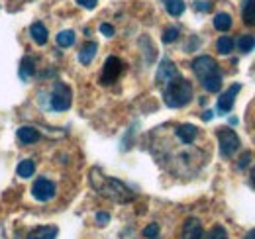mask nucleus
I'll use <instances>...</instances> for the list:
<instances>
[{
    "instance_id": "nucleus-1",
    "label": "nucleus",
    "mask_w": 255,
    "mask_h": 239,
    "mask_svg": "<svg viewBox=\"0 0 255 239\" xmlns=\"http://www.w3.org/2000/svg\"><path fill=\"white\" fill-rule=\"evenodd\" d=\"M89 180H91L93 188H95L98 194H102V196H106V198H110V200H114V202L126 204V202H131V200L135 198V194L128 188L122 180L114 179V177H106V175H102L98 169H93V171H91Z\"/></svg>"
},
{
    "instance_id": "nucleus-2",
    "label": "nucleus",
    "mask_w": 255,
    "mask_h": 239,
    "mask_svg": "<svg viewBox=\"0 0 255 239\" xmlns=\"http://www.w3.org/2000/svg\"><path fill=\"white\" fill-rule=\"evenodd\" d=\"M192 71L200 79L202 87L208 92H218L222 89V73L218 69V63L210 55H200L192 61Z\"/></svg>"
},
{
    "instance_id": "nucleus-3",
    "label": "nucleus",
    "mask_w": 255,
    "mask_h": 239,
    "mask_svg": "<svg viewBox=\"0 0 255 239\" xmlns=\"http://www.w3.org/2000/svg\"><path fill=\"white\" fill-rule=\"evenodd\" d=\"M163 98H165V104L169 108H183L191 102L192 98V85L187 79H173L171 83H167L165 92H163Z\"/></svg>"
},
{
    "instance_id": "nucleus-4",
    "label": "nucleus",
    "mask_w": 255,
    "mask_h": 239,
    "mask_svg": "<svg viewBox=\"0 0 255 239\" xmlns=\"http://www.w3.org/2000/svg\"><path fill=\"white\" fill-rule=\"evenodd\" d=\"M71 89L65 85V83H55V87L51 90V108L57 110V112H65L71 108Z\"/></svg>"
},
{
    "instance_id": "nucleus-5",
    "label": "nucleus",
    "mask_w": 255,
    "mask_h": 239,
    "mask_svg": "<svg viewBox=\"0 0 255 239\" xmlns=\"http://www.w3.org/2000/svg\"><path fill=\"white\" fill-rule=\"evenodd\" d=\"M218 143H220V151L224 157H230L240 149V137L230 127H218Z\"/></svg>"
},
{
    "instance_id": "nucleus-6",
    "label": "nucleus",
    "mask_w": 255,
    "mask_h": 239,
    "mask_svg": "<svg viewBox=\"0 0 255 239\" xmlns=\"http://www.w3.org/2000/svg\"><path fill=\"white\" fill-rule=\"evenodd\" d=\"M122 71H124V63L118 59V57H108L106 63H104V67H102V75H100V83L102 85H112V83H116V79L122 75Z\"/></svg>"
},
{
    "instance_id": "nucleus-7",
    "label": "nucleus",
    "mask_w": 255,
    "mask_h": 239,
    "mask_svg": "<svg viewBox=\"0 0 255 239\" xmlns=\"http://www.w3.org/2000/svg\"><path fill=\"white\" fill-rule=\"evenodd\" d=\"M32 194L35 200L47 202V200H51L55 196V184L47 179H37L32 186Z\"/></svg>"
},
{
    "instance_id": "nucleus-8",
    "label": "nucleus",
    "mask_w": 255,
    "mask_h": 239,
    "mask_svg": "<svg viewBox=\"0 0 255 239\" xmlns=\"http://www.w3.org/2000/svg\"><path fill=\"white\" fill-rule=\"evenodd\" d=\"M179 77V71H177V67H175V63L169 59H163L159 65V69H157V83L159 85H167V83H171L173 79H177Z\"/></svg>"
},
{
    "instance_id": "nucleus-9",
    "label": "nucleus",
    "mask_w": 255,
    "mask_h": 239,
    "mask_svg": "<svg viewBox=\"0 0 255 239\" xmlns=\"http://www.w3.org/2000/svg\"><path fill=\"white\" fill-rule=\"evenodd\" d=\"M242 90V85L240 83H236V85H232L230 89L224 92L222 96L218 98V112H230L232 108H234V102H236V96H238V92Z\"/></svg>"
},
{
    "instance_id": "nucleus-10",
    "label": "nucleus",
    "mask_w": 255,
    "mask_h": 239,
    "mask_svg": "<svg viewBox=\"0 0 255 239\" xmlns=\"http://www.w3.org/2000/svg\"><path fill=\"white\" fill-rule=\"evenodd\" d=\"M183 239H202L204 236V232H202V224H200V220H196V218H189L187 222H185V226H183Z\"/></svg>"
},
{
    "instance_id": "nucleus-11",
    "label": "nucleus",
    "mask_w": 255,
    "mask_h": 239,
    "mask_svg": "<svg viewBox=\"0 0 255 239\" xmlns=\"http://www.w3.org/2000/svg\"><path fill=\"white\" fill-rule=\"evenodd\" d=\"M196 135H198V127L192 125V123H181V125L177 127V137H179L183 143H187V145L196 139Z\"/></svg>"
},
{
    "instance_id": "nucleus-12",
    "label": "nucleus",
    "mask_w": 255,
    "mask_h": 239,
    "mask_svg": "<svg viewBox=\"0 0 255 239\" xmlns=\"http://www.w3.org/2000/svg\"><path fill=\"white\" fill-rule=\"evenodd\" d=\"M57 238V228L55 226H39L33 228L28 234V239H55Z\"/></svg>"
},
{
    "instance_id": "nucleus-13",
    "label": "nucleus",
    "mask_w": 255,
    "mask_h": 239,
    "mask_svg": "<svg viewBox=\"0 0 255 239\" xmlns=\"http://www.w3.org/2000/svg\"><path fill=\"white\" fill-rule=\"evenodd\" d=\"M30 33H32L33 41L37 45H45L47 43V30H45V26L41 22H33L30 26Z\"/></svg>"
},
{
    "instance_id": "nucleus-14",
    "label": "nucleus",
    "mask_w": 255,
    "mask_h": 239,
    "mask_svg": "<svg viewBox=\"0 0 255 239\" xmlns=\"http://www.w3.org/2000/svg\"><path fill=\"white\" fill-rule=\"evenodd\" d=\"M96 49H98V45H96L95 41H89V43H85V45L81 47V51H79V61H81L83 65H89L91 61L95 59Z\"/></svg>"
},
{
    "instance_id": "nucleus-15",
    "label": "nucleus",
    "mask_w": 255,
    "mask_h": 239,
    "mask_svg": "<svg viewBox=\"0 0 255 239\" xmlns=\"http://www.w3.org/2000/svg\"><path fill=\"white\" fill-rule=\"evenodd\" d=\"M18 139L22 141V143H35L37 139H39V133H37V129H33L30 125H22L20 129H18Z\"/></svg>"
},
{
    "instance_id": "nucleus-16",
    "label": "nucleus",
    "mask_w": 255,
    "mask_h": 239,
    "mask_svg": "<svg viewBox=\"0 0 255 239\" xmlns=\"http://www.w3.org/2000/svg\"><path fill=\"white\" fill-rule=\"evenodd\" d=\"M33 73H35V63H33L32 57H24L20 61V79L22 81H28L32 79Z\"/></svg>"
},
{
    "instance_id": "nucleus-17",
    "label": "nucleus",
    "mask_w": 255,
    "mask_h": 239,
    "mask_svg": "<svg viewBox=\"0 0 255 239\" xmlns=\"http://www.w3.org/2000/svg\"><path fill=\"white\" fill-rule=\"evenodd\" d=\"M242 18L248 26H255V0H246L242 8Z\"/></svg>"
},
{
    "instance_id": "nucleus-18",
    "label": "nucleus",
    "mask_w": 255,
    "mask_h": 239,
    "mask_svg": "<svg viewBox=\"0 0 255 239\" xmlns=\"http://www.w3.org/2000/svg\"><path fill=\"white\" fill-rule=\"evenodd\" d=\"M163 4H165V10L175 18L185 12V2L183 0H163Z\"/></svg>"
},
{
    "instance_id": "nucleus-19",
    "label": "nucleus",
    "mask_w": 255,
    "mask_h": 239,
    "mask_svg": "<svg viewBox=\"0 0 255 239\" xmlns=\"http://www.w3.org/2000/svg\"><path fill=\"white\" fill-rule=\"evenodd\" d=\"M214 28L220 31H228L232 28V16L226 14V12H220L214 16Z\"/></svg>"
},
{
    "instance_id": "nucleus-20",
    "label": "nucleus",
    "mask_w": 255,
    "mask_h": 239,
    "mask_svg": "<svg viewBox=\"0 0 255 239\" xmlns=\"http://www.w3.org/2000/svg\"><path fill=\"white\" fill-rule=\"evenodd\" d=\"M33 171H35V165H33V161H30V159L20 161V165H18V169H16L18 177H22V179H30L33 175Z\"/></svg>"
},
{
    "instance_id": "nucleus-21",
    "label": "nucleus",
    "mask_w": 255,
    "mask_h": 239,
    "mask_svg": "<svg viewBox=\"0 0 255 239\" xmlns=\"http://www.w3.org/2000/svg\"><path fill=\"white\" fill-rule=\"evenodd\" d=\"M57 43L61 45V47H71L73 43H75V31L71 30H63L57 33Z\"/></svg>"
},
{
    "instance_id": "nucleus-22",
    "label": "nucleus",
    "mask_w": 255,
    "mask_h": 239,
    "mask_svg": "<svg viewBox=\"0 0 255 239\" xmlns=\"http://www.w3.org/2000/svg\"><path fill=\"white\" fill-rule=\"evenodd\" d=\"M238 47H240L242 53H250L255 47V37L254 35H242V37L238 39Z\"/></svg>"
},
{
    "instance_id": "nucleus-23",
    "label": "nucleus",
    "mask_w": 255,
    "mask_h": 239,
    "mask_svg": "<svg viewBox=\"0 0 255 239\" xmlns=\"http://www.w3.org/2000/svg\"><path fill=\"white\" fill-rule=\"evenodd\" d=\"M216 47H218V51H220L222 55H228V53H232V49H234V41H232V37H228V35H222V37L218 39Z\"/></svg>"
},
{
    "instance_id": "nucleus-24",
    "label": "nucleus",
    "mask_w": 255,
    "mask_h": 239,
    "mask_svg": "<svg viewBox=\"0 0 255 239\" xmlns=\"http://www.w3.org/2000/svg\"><path fill=\"white\" fill-rule=\"evenodd\" d=\"M206 239H228V232L224 230L222 226H214V228L208 232Z\"/></svg>"
},
{
    "instance_id": "nucleus-25",
    "label": "nucleus",
    "mask_w": 255,
    "mask_h": 239,
    "mask_svg": "<svg viewBox=\"0 0 255 239\" xmlns=\"http://www.w3.org/2000/svg\"><path fill=\"white\" fill-rule=\"evenodd\" d=\"M177 37H179V30L177 28H167V30L163 31V41L165 43H173Z\"/></svg>"
},
{
    "instance_id": "nucleus-26",
    "label": "nucleus",
    "mask_w": 255,
    "mask_h": 239,
    "mask_svg": "<svg viewBox=\"0 0 255 239\" xmlns=\"http://www.w3.org/2000/svg\"><path fill=\"white\" fill-rule=\"evenodd\" d=\"M143 236L147 239H155L159 236V226H157V224H149V226L143 230Z\"/></svg>"
},
{
    "instance_id": "nucleus-27",
    "label": "nucleus",
    "mask_w": 255,
    "mask_h": 239,
    "mask_svg": "<svg viewBox=\"0 0 255 239\" xmlns=\"http://www.w3.org/2000/svg\"><path fill=\"white\" fill-rule=\"evenodd\" d=\"M96 222H98L100 226H106V224L110 222V216H108L106 212H98V214H96Z\"/></svg>"
},
{
    "instance_id": "nucleus-28",
    "label": "nucleus",
    "mask_w": 255,
    "mask_h": 239,
    "mask_svg": "<svg viewBox=\"0 0 255 239\" xmlns=\"http://www.w3.org/2000/svg\"><path fill=\"white\" fill-rule=\"evenodd\" d=\"M100 31H102L106 37H112V35H114V28H112L110 24H102V26H100Z\"/></svg>"
},
{
    "instance_id": "nucleus-29",
    "label": "nucleus",
    "mask_w": 255,
    "mask_h": 239,
    "mask_svg": "<svg viewBox=\"0 0 255 239\" xmlns=\"http://www.w3.org/2000/svg\"><path fill=\"white\" fill-rule=\"evenodd\" d=\"M96 2H98V0H77V4H81L83 8H89V10H91V8H95Z\"/></svg>"
},
{
    "instance_id": "nucleus-30",
    "label": "nucleus",
    "mask_w": 255,
    "mask_h": 239,
    "mask_svg": "<svg viewBox=\"0 0 255 239\" xmlns=\"http://www.w3.org/2000/svg\"><path fill=\"white\" fill-rule=\"evenodd\" d=\"M196 8H198V10L208 12V10H210V2H196Z\"/></svg>"
},
{
    "instance_id": "nucleus-31",
    "label": "nucleus",
    "mask_w": 255,
    "mask_h": 239,
    "mask_svg": "<svg viewBox=\"0 0 255 239\" xmlns=\"http://www.w3.org/2000/svg\"><path fill=\"white\" fill-rule=\"evenodd\" d=\"M250 159H252V155H250V153H244V155H242V163H240V167L244 169V167H246V161L250 163Z\"/></svg>"
},
{
    "instance_id": "nucleus-32",
    "label": "nucleus",
    "mask_w": 255,
    "mask_h": 239,
    "mask_svg": "<svg viewBox=\"0 0 255 239\" xmlns=\"http://www.w3.org/2000/svg\"><path fill=\"white\" fill-rule=\"evenodd\" d=\"M246 239H255V230H252V232L246 236Z\"/></svg>"
},
{
    "instance_id": "nucleus-33",
    "label": "nucleus",
    "mask_w": 255,
    "mask_h": 239,
    "mask_svg": "<svg viewBox=\"0 0 255 239\" xmlns=\"http://www.w3.org/2000/svg\"><path fill=\"white\" fill-rule=\"evenodd\" d=\"M212 118V112H204V120H210Z\"/></svg>"
},
{
    "instance_id": "nucleus-34",
    "label": "nucleus",
    "mask_w": 255,
    "mask_h": 239,
    "mask_svg": "<svg viewBox=\"0 0 255 239\" xmlns=\"http://www.w3.org/2000/svg\"><path fill=\"white\" fill-rule=\"evenodd\" d=\"M252 182H254V186H255V167H254V171H252Z\"/></svg>"
}]
</instances>
